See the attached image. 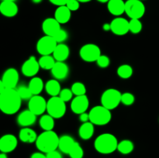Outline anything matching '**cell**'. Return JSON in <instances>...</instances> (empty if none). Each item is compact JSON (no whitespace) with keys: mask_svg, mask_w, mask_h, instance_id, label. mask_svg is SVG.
Returning <instances> with one entry per match:
<instances>
[{"mask_svg":"<svg viewBox=\"0 0 159 158\" xmlns=\"http://www.w3.org/2000/svg\"><path fill=\"white\" fill-rule=\"evenodd\" d=\"M58 44L55 39L50 36H43L37 41V50L41 56L51 55Z\"/></svg>","mask_w":159,"mask_h":158,"instance_id":"cell-9","label":"cell"},{"mask_svg":"<svg viewBox=\"0 0 159 158\" xmlns=\"http://www.w3.org/2000/svg\"><path fill=\"white\" fill-rule=\"evenodd\" d=\"M80 57L85 62H96L102 55L99 46L93 43H87L82 46L79 50Z\"/></svg>","mask_w":159,"mask_h":158,"instance_id":"cell-8","label":"cell"},{"mask_svg":"<svg viewBox=\"0 0 159 158\" xmlns=\"http://www.w3.org/2000/svg\"><path fill=\"white\" fill-rule=\"evenodd\" d=\"M118 140L112 133H102L96 137L94 141V147L101 154H110L117 150Z\"/></svg>","mask_w":159,"mask_h":158,"instance_id":"cell-3","label":"cell"},{"mask_svg":"<svg viewBox=\"0 0 159 158\" xmlns=\"http://www.w3.org/2000/svg\"><path fill=\"white\" fill-rule=\"evenodd\" d=\"M17 144L18 139L14 135L6 134L0 139V150L2 153H11L16 148Z\"/></svg>","mask_w":159,"mask_h":158,"instance_id":"cell-15","label":"cell"},{"mask_svg":"<svg viewBox=\"0 0 159 158\" xmlns=\"http://www.w3.org/2000/svg\"><path fill=\"white\" fill-rule=\"evenodd\" d=\"M0 12L6 17H13L18 12V6L15 2L2 1L0 4Z\"/></svg>","mask_w":159,"mask_h":158,"instance_id":"cell-20","label":"cell"},{"mask_svg":"<svg viewBox=\"0 0 159 158\" xmlns=\"http://www.w3.org/2000/svg\"><path fill=\"white\" fill-rule=\"evenodd\" d=\"M39 124L44 131H51L53 130L54 127V118L50 116L49 114L43 115L40 117Z\"/></svg>","mask_w":159,"mask_h":158,"instance_id":"cell-28","label":"cell"},{"mask_svg":"<svg viewBox=\"0 0 159 158\" xmlns=\"http://www.w3.org/2000/svg\"><path fill=\"white\" fill-rule=\"evenodd\" d=\"M142 23L139 19H130L129 21V29L132 33H139L142 29Z\"/></svg>","mask_w":159,"mask_h":158,"instance_id":"cell-34","label":"cell"},{"mask_svg":"<svg viewBox=\"0 0 159 158\" xmlns=\"http://www.w3.org/2000/svg\"><path fill=\"white\" fill-rule=\"evenodd\" d=\"M34 3H40L42 0H32Z\"/></svg>","mask_w":159,"mask_h":158,"instance_id":"cell-49","label":"cell"},{"mask_svg":"<svg viewBox=\"0 0 159 158\" xmlns=\"http://www.w3.org/2000/svg\"><path fill=\"white\" fill-rule=\"evenodd\" d=\"M47 105L48 102H46L44 98L38 95H34L29 100L28 103V109L30 110L36 116H40L43 114L45 111H47Z\"/></svg>","mask_w":159,"mask_h":158,"instance_id":"cell-10","label":"cell"},{"mask_svg":"<svg viewBox=\"0 0 159 158\" xmlns=\"http://www.w3.org/2000/svg\"><path fill=\"white\" fill-rule=\"evenodd\" d=\"M68 33H67L65 29H61L60 30L57 32V33L54 36V38L55 39V40L57 42V43H61L62 42L65 41V40L68 39Z\"/></svg>","mask_w":159,"mask_h":158,"instance_id":"cell-38","label":"cell"},{"mask_svg":"<svg viewBox=\"0 0 159 158\" xmlns=\"http://www.w3.org/2000/svg\"><path fill=\"white\" fill-rule=\"evenodd\" d=\"M102 29L105 31H109L111 30V26H110V23H104L103 26H102Z\"/></svg>","mask_w":159,"mask_h":158,"instance_id":"cell-45","label":"cell"},{"mask_svg":"<svg viewBox=\"0 0 159 158\" xmlns=\"http://www.w3.org/2000/svg\"><path fill=\"white\" fill-rule=\"evenodd\" d=\"M94 131V124L92 123L91 122H84L79 127V135L81 139L84 140H88L93 137Z\"/></svg>","mask_w":159,"mask_h":158,"instance_id":"cell-25","label":"cell"},{"mask_svg":"<svg viewBox=\"0 0 159 158\" xmlns=\"http://www.w3.org/2000/svg\"><path fill=\"white\" fill-rule=\"evenodd\" d=\"M37 137L38 136L37 133L33 129L29 128V127H23L19 133V139L21 142L25 143H36Z\"/></svg>","mask_w":159,"mask_h":158,"instance_id":"cell-19","label":"cell"},{"mask_svg":"<svg viewBox=\"0 0 159 158\" xmlns=\"http://www.w3.org/2000/svg\"><path fill=\"white\" fill-rule=\"evenodd\" d=\"M120 91L115 88H109L103 91L101 96V105L110 110L116 108L121 102Z\"/></svg>","mask_w":159,"mask_h":158,"instance_id":"cell-5","label":"cell"},{"mask_svg":"<svg viewBox=\"0 0 159 158\" xmlns=\"http://www.w3.org/2000/svg\"><path fill=\"white\" fill-rule=\"evenodd\" d=\"M46 155H47V158H63L60 152L57 151V150L50 152V153H47Z\"/></svg>","mask_w":159,"mask_h":158,"instance_id":"cell-41","label":"cell"},{"mask_svg":"<svg viewBox=\"0 0 159 158\" xmlns=\"http://www.w3.org/2000/svg\"><path fill=\"white\" fill-rule=\"evenodd\" d=\"M117 74L120 77L123 79H128L133 74V68L129 64H122L118 68Z\"/></svg>","mask_w":159,"mask_h":158,"instance_id":"cell-31","label":"cell"},{"mask_svg":"<svg viewBox=\"0 0 159 158\" xmlns=\"http://www.w3.org/2000/svg\"><path fill=\"white\" fill-rule=\"evenodd\" d=\"M40 68L38 60H37L35 57L31 56L23 64L21 71L26 77H34L38 73Z\"/></svg>","mask_w":159,"mask_h":158,"instance_id":"cell-12","label":"cell"},{"mask_svg":"<svg viewBox=\"0 0 159 158\" xmlns=\"http://www.w3.org/2000/svg\"><path fill=\"white\" fill-rule=\"evenodd\" d=\"M125 13L130 19H141L145 13V6L141 0H127L125 2Z\"/></svg>","mask_w":159,"mask_h":158,"instance_id":"cell-7","label":"cell"},{"mask_svg":"<svg viewBox=\"0 0 159 158\" xmlns=\"http://www.w3.org/2000/svg\"><path fill=\"white\" fill-rule=\"evenodd\" d=\"M2 1H11V2H15L16 0H2Z\"/></svg>","mask_w":159,"mask_h":158,"instance_id":"cell-50","label":"cell"},{"mask_svg":"<svg viewBox=\"0 0 159 158\" xmlns=\"http://www.w3.org/2000/svg\"><path fill=\"white\" fill-rule=\"evenodd\" d=\"M71 90L75 96L84 95L86 93V88H85V85L82 84V82H75V83L73 84Z\"/></svg>","mask_w":159,"mask_h":158,"instance_id":"cell-35","label":"cell"},{"mask_svg":"<svg viewBox=\"0 0 159 158\" xmlns=\"http://www.w3.org/2000/svg\"><path fill=\"white\" fill-rule=\"evenodd\" d=\"M66 6L71 11H77L80 7V2L78 0H69L67 2Z\"/></svg>","mask_w":159,"mask_h":158,"instance_id":"cell-40","label":"cell"},{"mask_svg":"<svg viewBox=\"0 0 159 158\" xmlns=\"http://www.w3.org/2000/svg\"><path fill=\"white\" fill-rule=\"evenodd\" d=\"M111 31L117 36H124L130 31L129 21L122 17H116L110 23Z\"/></svg>","mask_w":159,"mask_h":158,"instance_id":"cell-13","label":"cell"},{"mask_svg":"<svg viewBox=\"0 0 159 158\" xmlns=\"http://www.w3.org/2000/svg\"><path fill=\"white\" fill-rule=\"evenodd\" d=\"M38 61L40 68H43L44 70H51L56 63L54 57L51 55L41 56Z\"/></svg>","mask_w":159,"mask_h":158,"instance_id":"cell-30","label":"cell"},{"mask_svg":"<svg viewBox=\"0 0 159 158\" xmlns=\"http://www.w3.org/2000/svg\"><path fill=\"white\" fill-rule=\"evenodd\" d=\"M16 89L17 92H18L19 95L20 96L22 100H30L34 96L30 89L29 86H25V85H20Z\"/></svg>","mask_w":159,"mask_h":158,"instance_id":"cell-32","label":"cell"},{"mask_svg":"<svg viewBox=\"0 0 159 158\" xmlns=\"http://www.w3.org/2000/svg\"><path fill=\"white\" fill-rule=\"evenodd\" d=\"M22 99L16 88H5L0 91V109L6 115H13L20 110Z\"/></svg>","mask_w":159,"mask_h":158,"instance_id":"cell-1","label":"cell"},{"mask_svg":"<svg viewBox=\"0 0 159 158\" xmlns=\"http://www.w3.org/2000/svg\"><path fill=\"white\" fill-rule=\"evenodd\" d=\"M89 121L96 125H105L110 122L112 119L111 110L103 105H96L89 112Z\"/></svg>","mask_w":159,"mask_h":158,"instance_id":"cell-4","label":"cell"},{"mask_svg":"<svg viewBox=\"0 0 159 158\" xmlns=\"http://www.w3.org/2000/svg\"><path fill=\"white\" fill-rule=\"evenodd\" d=\"M141 1H142V0H141Z\"/></svg>","mask_w":159,"mask_h":158,"instance_id":"cell-51","label":"cell"},{"mask_svg":"<svg viewBox=\"0 0 159 158\" xmlns=\"http://www.w3.org/2000/svg\"><path fill=\"white\" fill-rule=\"evenodd\" d=\"M37 120V116L30 109L23 110L17 116V122L20 126L29 127L33 125Z\"/></svg>","mask_w":159,"mask_h":158,"instance_id":"cell-18","label":"cell"},{"mask_svg":"<svg viewBox=\"0 0 159 158\" xmlns=\"http://www.w3.org/2000/svg\"><path fill=\"white\" fill-rule=\"evenodd\" d=\"M0 158H8L7 153H1V154H0Z\"/></svg>","mask_w":159,"mask_h":158,"instance_id":"cell-46","label":"cell"},{"mask_svg":"<svg viewBox=\"0 0 159 158\" xmlns=\"http://www.w3.org/2000/svg\"><path fill=\"white\" fill-rule=\"evenodd\" d=\"M47 112L54 119H60L66 112V104L59 96L51 97L48 101Z\"/></svg>","mask_w":159,"mask_h":158,"instance_id":"cell-6","label":"cell"},{"mask_svg":"<svg viewBox=\"0 0 159 158\" xmlns=\"http://www.w3.org/2000/svg\"><path fill=\"white\" fill-rule=\"evenodd\" d=\"M73 94H73V92L71 91V89H69V88H64V89H62L61 91L59 97H60L64 102H67L72 99Z\"/></svg>","mask_w":159,"mask_h":158,"instance_id":"cell-37","label":"cell"},{"mask_svg":"<svg viewBox=\"0 0 159 158\" xmlns=\"http://www.w3.org/2000/svg\"><path fill=\"white\" fill-rule=\"evenodd\" d=\"M71 11L66 6H58L54 12V18L60 24H65L70 20Z\"/></svg>","mask_w":159,"mask_h":158,"instance_id":"cell-22","label":"cell"},{"mask_svg":"<svg viewBox=\"0 0 159 158\" xmlns=\"http://www.w3.org/2000/svg\"><path fill=\"white\" fill-rule=\"evenodd\" d=\"M89 105V100L85 94L75 96V98H74L71 101V109L75 114L80 115L86 112Z\"/></svg>","mask_w":159,"mask_h":158,"instance_id":"cell-14","label":"cell"},{"mask_svg":"<svg viewBox=\"0 0 159 158\" xmlns=\"http://www.w3.org/2000/svg\"><path fill=\"white\" fill-rule=\"evenodd\" d=\"M51 71L53 77L56 80H65L69 74V68L65 62L56 61Z\"/></svg>","mask_w":159,"mask_h":158,"instance_id":"cell-17","label":"cell"},{"mask_svg":"<svg viewBox=\"0 0 159 158\" xmlns=\"http://www.w3.org/2000/svg\"><path fill=\"white\" fill-rule=\"evenodd\" d=\"M45 90H46L47 93L51 97H56V96H59L61 91V85L58 81L56 79H52V80H49L45 85Z\"/></svg>","mask_w":159,"mask_h":158,"instance_id":"cell-26","label":"cell"},{"mask_svg":"<svg viewBox=\"0 0 159 158\" xmlns=\"http://www.w3.org/2000/svg\"><path fill=\"white\" fill-rule=\"evenodd\" d=\"M98 2H102V3H106V2H108L110 0H97Z\"/></svg>","mask_w":159,"mask_h":158,"instance_id":"cell-47","label":"cell"},{"mask_svg":"<svg viewBox=\"0 0 159 158\" xmlns=\"http://www.w3.org/2000/svg\"><path fill=\"white\" fill-rule=\"evenodd\" d=\"M30 158H47L46 153L42 152H35L30 156Z\"/></svg>","mask_w":159,"mask_h":158,"instance_id":"cell-44","label":"cell"},{"mask_svg":"<svg viewBox=\"0 0 159 158\" xmlns=\"http://www.w3.org/2000/svg\"><path fill=\"white\" fill-rule=\"evenodd\" d=\"M79 2H90L91 0H78Z\"/></svg>","mask_w":159,"mask_h":158,"instance_id":"cell-48","label":"cell"},{"mask_svg":"<svg viewBox=\"0 0 159 158\" xmlns=\"http://www.w3.org/2000/svg\"><path fill=\"white\" fill-rule=\"evenodd\" d=\"M68 155L70 158H83L84 150L80 144L78 142H75Z\"/></svg>","mask_w":159,"mask_h":158,"instance_id":"cell-33","label":"cell"},{"mask_svg":"<svg viewBox=\"0 0 159 158\" xmlns=\"http://www.w3.org/2000/svg\"><path fill=\"white\" fill-rule=\"evenodd\" d=\"M79 120H80L82 123H84V122H90L89 115V113L84 112V113H82V114L79 115Z\"/></svg>","mask_w":159,"mask_h":158,"instance_id":"cell-43","label":"cell"},{"mask_svg":"<svg viewBox=\"0 0 159 158\" xmlns=\"http://www.w3.org/2000/svg\"><path fill=\"white\" fill-rule=\"evenodd\" d=\"M28 86L34 95H38L43 91V86L45 85H43V81L40 77H34L30 81Z\"/></svg>","mask_w":159,"mask_h":158,"instance_id":"cell-27","label":"cell"},{"mask_svg":"<svg viewBox=\"0 0 159 158\" xmlns=\"http://www.w3.org/2000/svg\"><path fill=\"white\" fill-rule=\"evenodd\" d=\"M134 149V145L133 142L129 139H124L118 143L117 150L122 154H129L133 152Z\"/></svg>","mask_w":159,"mask_h":158,"instance_id":"cell-29","label":"cell"},{"mask_svg":"<svg viewBox=\"0 0 159 158\" xmlns=\"http://www.w3.org/2000/svg\"><path fill=\"white\" fill-rule=\"evenodd\" d=\"M20 74L15 68H9L3 74L1 82L6 88H16L19 82Z\"/></svg>","mask_w":159,"mask_h":158,"instance_id":"cell-11","label":"cell"},{"mask_svg":"<svg viewBox=\"0 0 159 158\" xmlns=\"http://www.w3.org/2000/svg\"><path fill=\"white\" fill-rule=\"evenodd\" d=\"M135 101V98L133 94L130 92H125L121 96V102L125 105H133Z\"/></svg>","mask_w":159,"mask_h":158,"instance_id":"cell-36","label":"cell"},{"mask_svg":"<svg viewBox=\"0 0 159 158\" xmlns=\"http://www.w3.org/2000/svg\"><path fill=\"white\" fill-rule=\"evenodd\" d=\"M75 142L76 141H75V139L71 136L64 135V136H61L60 139H59L58 149L63 153L68 154Z\"/></svg>","mask_w":159,"mask_h":158,"instance_id":"cell-24","label":"cell"},{"mask_svg":"<svg viewBox=\"0 0 159 158\" xmlns=\"http://www.w3.org/2000/svg\"><path fill=\"white\" fill-rule=\"evenodd\" d=\"M96 63H97L98 66L100 67V68H106L110 65V60L107 56L101 55L100 57L98 58V60H96Z\"/></svg>","mask_w":159,"mask_h":158,"instance_id":"cell-39","label":"cell"},{"mask_svg":"<svg viewBox=\"0 0 159 158\" xmlns=\"http://www.w3.org/2000/svg\"><path fill=\"white\" fill-rule=\"evenodd\" d=\"M107 8L112 15L119 16L125 12V2L123 0H110Z\"/></svg>","mask_w":159,"mask_h":158,"instance_id":"cell-21","label":"cell"},{"mask_svg":"<svg viewBox=\"0 0 159 158\" xmlns=\"http://www.w3.org/2000/svg\"><path fill=\"white\" fill-rule=\"evenodd\" d=\"M53 5H55L57 6H66L67 2L69 0H49Z\"/></svg>","mask_w":159,"mask_h":158,"instance_id":"cell-42","label":"cell"},{"mask_svg":"<svg viewBox=\"0 0 159 158\" xmlns=\"http://www.w3.org/2000/svg\"><path fill=\"white\" fill-rule=\"evenodd\" d=\"M52 54L53 57L56 60V61L64 62L69 57V47L66 44H65V43H58Z\"/></svg>","mask_w":159,"mask_h":158,"instance_id":"cell-23","label":"cell"},{"mask_svg":"<svg viewBox=\"0 0 159 158\" xmlns=\"http://www.w3.org/2000/svg\"><path fill=\"white\" fill-rule=\"evenodd\" d=\"M60 137L53 130L43 131L40 133L36 141V147L40 152L48 153L58 148Z\"/></svg>","mask_w":159,"mask_h":158,"instance_id":"cell-2","label":"cell"},{"mask_svg":"<svg viewBox=\"0 0 159 158\" xmlns=\"http://www.w3.org/2000/svg\"><path fill=\"white\" fill-rule=\"evenodd\" d=\"M61 29V24L55 18H48L42 23V29L46 36L54 37Z\"/></svg>","mask_w":159,"mask_h":158,"instance_id":"cell-16","label":"cell"}]
</instances>
